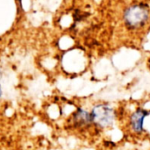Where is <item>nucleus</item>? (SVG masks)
<instances>
[{
	"label": "nucleus",
	"mask_w": 150,
	"mask_h": 150,
	"mask_svg": "<svg viewBox=\"0 0 150 150\" xmlns=\"http://www.w3.org/2000/svg\"><path fill=\"white\" fill-rule=\"evenodd\" d=\"M70 127L79 132H87L93 129L91 116L89 109L77 107L69 119Z\"/></svg>",
	"instance_id": "nucleus-4"
},
{
	"label": "nucleus",
	"mask_w": 150,
	"mask_h": 150,
	"mask_svg": "<svg viewBox=\"0 0 150 150\" xmlns=\"http://www.w3.org/2000/svg\"><path fill=\"white\" fill-rule=\"evenodd\" d=\"M149 14V6L145 4H134L126 10L124 20L128 27L136 29L143 26L148 22Z\"/></svg>",
	"instance_id": "nucleus-2"
},
{
	"label": "nucleus",
	"mask_w": 150,
	"mask_h": 150,
	"mask_svg": "<svg viewBox=\"0 0 150 150\" xmlns=\"http://www.w3.org/2000/svg\"><path fill=\"white\" fill-rule=\"evenodd\" d=\"M1 94H2V91H1V86H0V96H1Z\"/></svg>",
	"instance_id": "nucleus-5"
},
{
	"label": "nucleus",
	"mask_w": 150,
	"mask_h": 150,
	"mask_svg": "<svg viewBox=\"0 0 150 150\" xmlns=\"http://www.w3.org/2000/svg\"><path fill=\"white\" fill-rule=\"evenodd\" d=\"M150 115V111L145 107L135 108L128 116L127 125L130 132L134 134L141 136L145 134V121Z\"/></svg>",
	"instance_id": "nucleus-3"
},
{
	"label": "nucleus",
	"mask_w": 150,
	"mask_h": 150,
	"mask_svg": "<svg viewBox=\"0 0 150 150\" xmlns=\"http://www.w3.org/2000/svg\"><path fill=\"white\" fill-rule=\"evenodd\" d=\"M93 129L105 131L112 128L117 120L116 109L110 103L99 101L93 104L90 109Z\"/></svg>",
	"instance_id": "nucleus-1"
}]
</instances>
